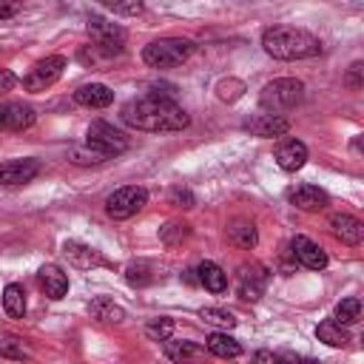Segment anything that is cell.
Returning <instances> with one entry per match:
<instances>
[{
    "mask_svg": "<svg viewBox=\"0 0 364 364\" xmlns=\"http://www.w3.org/2000/svg\"><path fill=\"white\" fill-rule=\"evenodd\" d=\"M122 122L136 128V131H151V134H168V131H182L188 128L191 117L185 114L182 105H176L168 97L159 94H145L139 100H131L122 108Z\"/></svg>",
    "mask_w": 364,
    "mask_h": 364,
    "instance_id": "1",
    "label": "cell"
},
{
    "mask_svg": "<svg viewBox=\"0 0 364 364\" xmlns=\"http://www.w3.org/2000/svg\"><path fill=\"white\" fill-rule=\"evenodd\" d=\"M262 48L273 60H307L321 51L318 37L293 26H270L262 34Z\"/></svg>",
    "mask_w": 364,
    "mask_h": 364,
    "instance_id": "2",
    "label": "cell"
},
{
    "mask_svg": "<svg viewBox=\"0 0 364 364\" xmlns=\"http://www.w3.org/2000/svg\"><path fill=\"white\" fill-rule=\"evenodd\" d=\"M304 100V82L301 80H293V77H279V80H270L262 94H259V108L279 117L282 111H290L296 108L299 102Z\"/></svg>",
    "mask_w": 364,
    "mask_h": 364,
    "instance_id": "3",
    "label": "cell"
},
{
    "mask_svg": "<svg viewBox=\"0 0 364 364\" xmlns=\"http://www.w3.org/2000/svg\"><path fill=\"white\" fill-rule=\"evenodd\" d=\"M193 48L196 46L185 37H162L142 48V60L151 68H173V65H182L193 54Z\"/></svg>",
    "mask_w": 364,
    "mask_h": 364,
    "instance_id": "4",
    "label": "cell"
},
{
    "mask_svg": "<svg viewBox=\"0 0 364 364\" xmlns=\"http://www.w3.org/2000/svg\"><path fill=\"white\" fill-rule=\"evenodd\" d=\"M85 145L97 154H102L105 159H114L117 154H122L128 148V136L122 131H117L111 122L105 119H97L88 125V134H85Z\"/></svg>",
    "mask_w": 364,
    "mask_h": 364,
    "instance_id": "5",
    "label": "cell"
},
{
    "mask_svg": "<svg viewBox=\"0 0 364 364\" xmlns=\"http://www.w3.org/2000/svg\"><path fill=\"white\" fill-rule=\"evenodd\" d=\"M63 68H65V57L63 54H48L43 60H37L34 68L23 77V88L31 91V94H40V91L51 88L63 77Z\"/></svg>",
    "mask_w": 364,
    "mask_h": 364,
    "instance_id": "6",
    "label": "cell"
},
{
    "mask_svg": "<svg viewBox=\"0 0 364 364\" xmlns=\"http://www.w3.org/2000/svg\"><path fill=\"white\" fill-rule=\"evenodd\" d=\"M148 202V191L139 188V185H125L119 191H114L108 199H105V213L111 219H131L134 213H139Z\"/></svg>",
    "mask_w": 364,
    "mask_h": 364,
    "instance_id": "7",
    "label": "cell"
},
{
    "mask_svg": "<svg viewBox=\"0 0 364 364\" xmlns=\"http://www.w3.org/2000/svg\"><path fill=\"white\" fill-rule=\"evenodd\" d=\"M264 287H267V267H264V264L250 262V264H242V267H239V279H236V293H239V299L256 301V299H262Z\"/></svg>",
    "mask_w": 364,
    "mask_h": 364,
    "instance_id": "8",
    "label": "cell"
},
{
    "mask_svg": "<svg viewBox=\"0 0 364 364\" xmlns=\"http://www.w3.org/2000/svg\"><path fill=\"white\" fill-rule=\"evenodd\" d=\"M88 34L94 40V46L105 48V51H122V43H125V28L117 26V23H108L102 17H91L88 20Z\"/></svg>",
    "mask_w": 364,
    "mask_h": 364,
    "instance_id": "9",
    "label": "cell"
},
{
    "mask_svg": "<svg viewBox=\"0 0 364 364\" xmlns=\"http://www.w3.org/2000/svg\"><path fill=\"white\" fill-rule=\"evenodd\" d=\"M287 199H290V205H293V208H299V210H307V213L324 210V208L330 205V196H327V191H321L318 185H296V188H290Z\"/></svg>",
    "mask_w": 364,
    "mask_h": 364,
    "instance_id": "10",
    "label": "cell"
},
{
    "mask_svg": "<svg viewBox=\"0 0 364 364\" xmlns=\"http://www.w3.org/2000/svg\"><path fill=\"white\" fill-rule=\"evenodd\" d=\"M34 108L23 102H0V131H26L34 125Z\"/></svg>",
    "mask_w": 364,
    "mask_h": 364,
    "instance_id": "11",
    "label": "cell"
},
{
    "mask_svg": "<svg viewBox=\"0 0 364 364\" xmlns=\"http://www.w3.org/2000/svg\"><path fill=\"white\" fill-rule=\"evenodd\" d=\"M40 173L37 159H9L0 162V185H26Z\"/></svg>",
    "mask_w": 364,
    "mask_h": 364,
    "instance_id": "12",
    "label": "cell"
},
{
    "mask_svg": "<svg viewBox=\"0 0 364 364\" xmlns=\"http://www.w3.org/2000/svg\"><path fill=\"white\" fill-rule=\"evenodd\" d=\"M330 230L341 245H358L364 239V222L350 216V213H333L330 216Z\"/></svg>",
    "mask_w": 364,
    "mask_h": 364,
    "instance_id": "13",
    "label": "cell"
},
{
    "mask_svg": "<svg viewBox=\"0 0 364 364\" xmlns=\"http://www.w3.org/2000/svg\"><path fill=\"white\" fill-rule=\"evenodd\" d=\"M293 256L307 267V270H324L327 267V253L307 236H293Z\"/></svg>",
    "mask_w": 364,
    "mask_h": 364,
    "instance_id": "14",
    "label": "cell"
},
{
    "mask_svg": "<svg viewBox=\"0 0 364 364\" xmlns=\"http://www.w3.org/2000/svg\"><path fill=\"white\" fill-rule=\"evenodd\" d=\"M242 128L250 131L253 136H282L290 131V122L284 117H273V114H253L250 119H245Z\"/></svg>",
    "mask_w": 364,
    "mask_h": 364,
    "instance_id": "15",
    "label": "cell"
},
{
    "mask_svg": "<svg viewBox=\"0 0 364 364\" xmlns=\"http://www.w3.org/2000/svg\"><path fill=\"white\" fill-rule=\"evenodd\" d=\"M63 253H65V259H68L74 267H80V270H91V267L108 264L100 250H94V247L82 245V242H65V245H63Z\"/></svg>",
    "mask_w": 364,
    "mask_h": 364,
    "instance_id": "16",
    "label": "cell"
},
{
    "mask_svg": "<svg viewBox=\"0 0 364 364\" xmlns=\"http://www.w3.org/2000/svg\"><path fill=\"white\" fill-rule=\"evenodd\" d=\"M37 282H40V287L48 299H63L68 293V276L57 264H43L37 270Z\"/></svg>",
    "mask_w": 364,
    "mask_h": 364,
    "instance_id": "17",
    "label": "cell"
},
{
    "mask_svg": "<svg viewBox=\"0 0 364 364\" xmlns=\"http://www.w3.org/2000/svg\"><path fill=\"white\" fill-rule=\"evenodd\" d=\"M74 102H80L85 108H108L114 102V91L102 82H85L74 91Z\"/></svg>",
    "mask_w": 364,
    "mask_h": 364,
    "instance_id": "18",
    "label": "cell"
},
{
    "mask_svg": "<svg viewBox=\"0 0 364 364\" xmlns=\"http://www.w3.org/2000/svg\"><path fill=\"white\" fill-rule=\"evenodd\" d=\"M276 162L282 171H299L307 162V145L301 139H284L276 148Z\"/></svg>",
    "mask_w": 364,
    "mask_h": 364,
    "instance_id": "19",
    "label": "cell"
},
{
    "mask_svg": "<svg viewBox=\"0 0 364 364\" xmlns=\"http://www.w3.org/2000/svg\"><path fill=\"white\" fill-rule=\"evenodd\" d=\"M225 233H228V242L236 245V247H242V250H250V247L256 245V239H259L256 225H253L250 219H245V216L230 219L228 228H225Z\"/></svg>",
    "mask_w": 364,
    "mask_h": 364,
    "instance_id": "20",
    "label": "cell"
},
{
    "mask_svg": "<svg viewBox=\"0 0 364 364\" xmlns=\"http://www.w3.org/2000/svg\"><path fill=\"white\" fill-rule=\"evenodd\" d=\"M196 282L210 290V293H225L228 290V273L216 262H199L196 267Z\"/></svg>",
    "mask_w": 364,
    "mask_h": 364,
    "instance_id": "21",
    "label": "cell"
},
{
    "mask_svg": "<svg viewBox=\"0 0 364 364\" xmlns=\"http://www.w3.org/2000/svg\"><path fill=\"white\" fill-rule=\"evenodd\" d=\"M88 313H91V318H97V321H102V324H119V321L125 318V310H122L114 299H108V296H97V299L88 304Z\"/></svg>",
    "mask_w": 364,
    "mask_h": 364,
    "instance_id": "22",
    "label": "cell"
},
{
    "mask_svg": "<svg viewBox=\"0 0 364 364\" xmlns=\"http://www.w3.org/2000/svg\"><path fill=\"white\" fill-rule=\"evenodd\" d=\"M165 355L173 361V364H196L202 355H205V347L193 344V341H165Z\"/></svg>",
    "mask_w": 364,
    "mask_h": 364,
    "instance_id": "23",
    "label": "cell"
},
{
    "mask_svg": "<svg viewBox=\"0 0 364 364\" xmlns=\"http://www.w3.org/2000/svg\"><path fill=\"white\" fill-rule=\"evenodd\" d=\"M205 347H208L210 355H219V358H236V355H242V344L233 336H228V333H210L208 341H205Z\"/></svg>",
    "mask_w": 364,
    "mask_h": 364,
    "instance_id": "24",
    "label": "cell"
},
{
    "mask_svg": "<svg viewBox=\"0 0 364 364\" xmlns=\"http://www.w3.org/2000/svg\"><path fill=\"white\" fill-rule=\"evenodd\" d=\"M3 310L9 318H23L26 316V290L20 284H6L3 290Z\"/></svg>",
    "mask_w": 364,
    "mask_h": 364,
    "instance_id": "25",
    "label": "cell"
},
{
    "mask_svg": "<svg viewBox=\"0 0 364 364\" xmlns=\"http://www.w3.org/2000/svg\"><path fill=\"white\" fill-rule=\"evenodd\" d=\"M316 338L324 341V344H330V347H344L350 341V333L341 324H336L333 318H327V321H321L316 327Z\"/></svg>",
    "mask_w": 364,
    "mask_h": 364,
    "instance_id": "26",
    "label": "cell"
},
{
    "mask_svg": "<svg viewBox=\"0 0 364 364\" xmlns=\"http://www.w3.org/2000/svg\"><path fill=\"white\" fill-rule=\"evenodd\" d=\"M125 279H128V284H131V287H145V284H151V282H154V264H151V262H145V259L131 262V264L125 267Z\"/></svg>",
    "mask_w": 364,
    "mask_h": 364,
    "instance_id": "27",
    "label": "cell"
},
{
    "mask_svg": "<svg viewBox=\"0 0 364 364\" xmlns=\"http://www.w3.org/2000/svg\"><path fill=\"white\" fill-rule=\"evenodd\" d=\"M361 318V301L355 299V296H350V299H341L338 304H336V324H355Z\"/></svg>",
    "mask_w": 364,
    "mask_h": 364,
    "instance_id": "28",
    "label": "cell"
},
{
    "mask_svg": "<svg viewBox=\"0 0 364 364\" xmlns=\"http://www.w3.org/2000/svg\"><path fill=\"white\" fill-rule=\"evenodd\" d=\"M0 355L3 358H14V361H23V358H28V350H26V344H23L20 336L0 333Z\"/></svg>",
    "mask_w": 364,
    "mask_h": 364,
    "instance_id": "29",
    "label": "cell"
},
{
    "mask_svg": "<svg viewBox=\"0 0 364 364\" xmlns=\"http://www.w3.org/2000/svg\"><path fill=\"white\" fill-rule=\"evenodd\" d=\"M199 318H205L208 324L219 327V330H230L236 327V316L230 310H222V307H202L199 310Z\"/></svg>",
    "mask_w": 364,
    "mask_h": 364,
    "instance_id": "30",
    "label": "cell"
},
{
    "mask_svg": "<svg viewBox=\"0 0 364 364\" xmlns=\"http://www.w3.org/2000/svg\"><path fill=\"white\" fill-rule=\"evenodd\" d=\"M173 318H168V316H159V318H151L148 324H145V336L148 338H154V341H168L171 336H173Z\"/></svg>",
    "mask_w": 364,
    "mask_h": 364,
    "instance_id": "31",
    "label": "cell"
},
{
    "mask_svg": "<svg viewBox=\"0 0 364 364\" xmlns=\"http://www.w3.org/2000/svg\"><path fill=\"white\" fill-rule=\"evenodd\" d=\"M188 233H191V228H188L185 222H171V225H165V228L159 230V239H162L168 247H173V245H179L182 239H188Z\"/></svg>",
    "mask_w": 364,
    "mask_h": 364,
    "instance_id": "32",
    "label": "cell"
},
{
    "mask_svg": "<svg viewBox=\"0 0 364 364\" xmlns=\"http://www.w3.org/2000/svg\"><path fill=\"white\" fill-rule=\"evenodd\" d=\"M71 162H77V165H100V162H108L102 154H97V151H85V148H74L71 151Z\"/></svg>",
    "mask_w": 364,
    "mask_h": 364,
    "instance_id": "33",
    "label": "cell"
},
{
    "mask_svg": "<svg viewBox=\"0 0 364 364\" xmlns=\"http://www.w3.org/2000/svg\"><path fill=\"white\" fill-rule=\"evenodd\" d=\"M171 205H176V208H193L196 199H193V193L188 188H171Z\"/></svg>",
    "mask_w": 364,
    "mask_h": 364,
    "instance_id": "34",
    "label": "cell"
},
{
    "mask_svg": "<svg viewBox=\"0 0 364 364\" xmlns=\"http://www.w3.org/2000/svg\"><path fill=\"white\" fill-rule=\"evenodd\" d=\"M105 9H111L114 14H139L142 11V3L139 0H131V3H105Z\"/></svg>",
    "mask_w": 364,
    "mask_h": 364,
    "instance_id": "35",
    "label": "cell"
},
{
    "mask_svg": "<svg viewBox=\"0 0 364 364\" xmlns=\"http://www.w3.org/2000/svg\"><path fill=\"white\" fill-rule=\"evenodd\" d=\"M253 364H282V355H276L273 350H256Z\"/></svg>",
    "mask_w": 364,
    "mask_h": 364,
    "instance_id": "36",
    "label": "cell"
},
{
    "mask_svg": "<svg viewBox=\"0 0 364 364\" xmlns=\"http://www.w3.org/2000/svg\"><path fill=\"white\" fill-rule=\"evenodd\" d=\"M14 85H17V77H14L9 68H0V97H3V94H9Z\"/></svg>",
    "mask_w": 364,
    "mask_h": 364,
    "instance_id": "37",
    "label": "cell"
},
{
    "mask_svg": "<svg viewBox=\"0 0 364 364\" xmlns=\"http://www.w3.org/2000/svg\"><path fill=\"white\" fill-rule=\"evenodd\" d=\"M361 71H364L361 63H353V65H350V74H347V85H350V88H361Z\"/></svg>",
    "mask_w": 364,
    "mask_h": 364,
    "instance_id": "38",
    "label": "cell"
},
{
    "mask_svg": "<svg viewBox=\"0 0 364 364\" xmlns=\"http://www.w3.org/2000/svg\"><path fill=\"white\" fill-rule=\"evenodd\" d=\"M17 11H20L17 3H0V20H9V17H14Z\"/></svg>",
    "mask_w": 364,
    "mask_h": 364,
    "instance_id": "39",
    "label": "cell"
},
{
    "mask_svg": "<svg viewBox=\"0 0 364 364\" xmlns=\"http://www.w3.org/2000/svg\"><path fill=\"white\" fill-rule=\"evenodd\" d=\"M282 364H318L316 358H290V361H282Z\"/></svg>",
    "mask_w": 364,
    "mask_h": 364,
    "instance_id": "40",
    "label": "cell"
}]
</instances>
